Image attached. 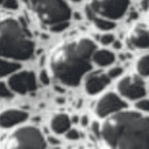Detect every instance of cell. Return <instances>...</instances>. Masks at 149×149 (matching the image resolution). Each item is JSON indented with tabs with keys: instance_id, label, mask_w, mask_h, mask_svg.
I'll return each instance as SVG.
<instances>
[{
	"instance_id": "1",
	"label": "cell",
	"mask_w": 149,
	"mask_h": 149,
	"mask_svg": "<svg viewBox=\"0 0 149 149\" xmlns=\"http://www.w3.org/2000/svg\"><path fill=\"white\" fill-rule=\"evenodd\" d=\"M100 136L109 149H149V118L121 109L105 118Z\"/></svg>"
},
{
	"instance_id": "2",
	"label": "cell",
	"mask_w": 149,
	"mask_h": 149,
	"mask_svg": "<svg viewBox=\"0 0 149 149\" xmlns=\"http://www.w3.org/2000/svg\"><path fill=\"white\" fill-rule=\"evenodd\" d=\"M95 44L85 37L59 44L50 56V71L64 85H79L83 76L92 69V55Z\"/></svg>"
},
{
	"instance_id": "3",
	"label": "cell",
	"mask_w": 149,
	"mask_h": 149,
	"mask_svg": "<svg viewBox=\"0 0 149 149\" xmlns=\"http://www.w3.org/2000/svg\"><path fill=\"white\" fill-rule=\"evenodd\" d=\"M35 45L24 27L15 19L0 20V56L17 61L29 59Z\"/></svg>"
},
{
	"instance_id": "4",
	"label": "cell",
	"mask_w": 149,
	"mask_h": 149,
	"mask_svg": "<svg viewBox=\"0 0 149 149\" xmlns=\"http://www.w3.org/2000/svg\"><path fill=\"white\" fill-rule=\"evenodd\" d=\"M45 140L41 130L33 126L15 129L8 135L3 149H45Z\"/></svg>"
},
{
	"instance_id": "5",
	"label": "cell",
	"mask_w": 149,
	"mask_h": 149,
	"mask_svg": "<svg viewBox=\"0 0 149 149\" xmlns=\"http://www.w3.org/2000/svg\"><path fill=\"white\" fill-rule=\"evenodd\" d=\"M31 7L44 24L65 22L71 17V9L65 0H38Z\"/></svg>"
},
{
	"instance_id": "6",
	"label": "cell",
	"mask_w": 149,
	"mask_h": 149,
	"mask_svg": "<svg viewBox=\"0 0 149 149\" xmlns=\"http://www.w3.org/2000/svg\"><path fill=\"white\" fill-rule=\"evenodd\" d=\"M87 6L98 16L118 20L128 10L129 0H88Z\"/></svg>"
},
{
	"instance_id": "7",
	"label": "cell",
	"mask_w": 149,
	"mask_h": 149,
	"mask_svg": "<svg viewBox=\"0 0 149 149\" xmlns=\"http://www.w3.org/2000/svg\"><path fill=\"white\" fill-rule=\"evenodd\" d=\"M119 93L130 100L141 99L146 95V86L143 80L137 76H127L123 77L118 83Z\"/></svg>"
},
{
	"instance_id": "8",
	"label": "cell",
	"mask_w": 149,
	"mask_h": 149,
	"mask_svg": "<svg viewBox=\"0 0 149 149\" xmlns=\"http://www.w3.org/2000/svg\"><path fill=\"white\" fill-rule=\"evenodd\" d=\"M127 107L126 102L120 99L119 95H116L113 92H108L100 97L95 104L94 111L95 114L100 118H106L115 112H119L121 109H125Z\"/></svg>"
},
{
	"instance_id": "9",
	"label": "cell",
	"mask_w": 149,
	"mask_h": 149,
	"mask_svg": "<svg viewBox=\"0 0 149 149\" xmlns=\"http://www.w3.org/2000/svg\"><path fill=\"white\" fill-rule=\"evenodd\" d=\"M10 90L14 92L24 94L28 92H33L37 87L36 77L33 71H20L13 72L8 80Z\"/></svg>"
},
{
	"instance_id": "10",
	"label": "cell",
	"mask_w": 149,
	"mask_h": 149,
	"mask_svg": "<svg viewBox=\"0 0 149 149\" xmlns=\"http://www.w3.org/2000/svg\"><path fill=\"white\" fill-rule=\"evenodd\" d=\"M109 80H111V78L101 71L90 72L85 78V83H84L85 90L91 95L97 94L109 84Z\"/></svg>"
},
{
	"instance_id": "11",
	"label": "cell",
	"mask_w": 149,
	"mask_h": 149,
	"mask_svg": "<svg viewBox=\"0 0 149 149\" xmlns=\"http://www.w3.org/2000/svg\"><path fill=\"white\" fill-rule=\"evenodd\" d=\"M129 45L134 48L146 49L149 48V30L142 26H136L130 30L127 38Z\"/></svg>"
},
{
	"instance_id": "12",
	"label": "cell",
	"mask_w": 149,
	"mask_h": 149,
	"mask_svg": "<svg viewBox=\"0 0 149 149\" xmlns=\"http://www.w3.org/2000/svg\"><path fill=\"white\" fill-rule=\"evenodd\" d=\"M28 113L21 109H7L0 113V127L9 128L27 120Z\"/></svg>"
},
{
	"instance_id": "13",
	"label": "cell",
	"mask_w": 149,
	"mask_h": 149,
	"mask_svg": "<svg viewBox=\"0 0 149 149\" xmlns=\"http://www.w3.org/2000/svg\"><path fill=\"white\" fill-rule=\"evenodd\" d=\"M71 121L66 114H57L55 115L50 121V127L54 133L56 134H63L70 128Z\"/></svg>"
},
{
	"instance_id": "14",
	"label": "cell",
	"mask_w": 149,
	"mask_h": 149,
	"mask_svg": "<svg viewBox=\"0 0 149 149\" xmlns=\"http://www.w3.org/2000/svg\"><path fill=\"white\" fill-rule=\"evenodd\" d=\"M115 61V56L112 51L102 49V50H94L92 55V62L99 66H107L111 65Z\"/></svg>"
},
{
	"instance_id": "15",
	"label": "cell",
	"mask_w": 149,
	"mask_h": 149,
	"mask_svg": "<svg viewBox=\"0 0 149 149\" xmlns=\"http://www.w3.org/2000/svg\"><path fill=\"white\" fill-rule=\"evenodd\" d=\"M91 21L93 22V24H94L98 29L105 30V31L111 30V29H113V28L115 27L113 20L106 19V17H102V16H98V15H94V16L91 19Z\"/></svg>"
},
{
	"instance_id": "16",
	"label": "cell",
	"mask_w": 149,
	"mask_h": 149,
	"mask_svg": "<svg viewBox=\"0 0 149 149\" xmlns=\"http://www.w3.org/2000/svg\"><path fill=\"white\" fill-rule=\"evenodd\" d=\"M20 69V64L15 62H8L2 58H0V77L10 74Z\"/></svg>"
},
{
	"instance_id": "17",
	"label": "cell",
	"mask_w": 149,
	"mask_h": 149,
	"mask_svg": "<svg viewBox=\"0 0 149 149\" xmlns=\"http://www.w3.org/2000/svg\"><path fill=\"white\" fill-rule=\"evenodd\" d=\"M136 71L140 76H149V55H144L137 59Z\"/></svg>"
},
{
	"instance_id": "18",
	"label": "cell",
	"mask_w": 149,
	"mask_h": 149,
	"mask_svg": "<svg viewBox=\"0 0 149 149\" xmlns=\"http://www.w3.org/2000/svg\"><path fill=\"white\" fill-rule=\"evenodd\" d=\"M69 26V22L65 21V22H58V23H55V24H51L50 26V30L51 31H55V33H59V31H63L64 29H66Z\"/></svg>"
},
{
	"instance_id": "19",
	"label": "cell",
	"mask_w": 149,
	"mask_h": 149,
	"mask_svg": "<svg viewBox=\"0 0 149 149\" xmlns=\"http://www.w3.org/2000/svg\"><path fill=\"white\" fill-rule=\"evenodd\" d=\"M135 107L139 111L142 112H149V100L148 99H141L135 104Z\"/></svg>"
},
{
	"instance_id": "20",
	"label": "cell",
	"mask_w": 149,
	"mask_h": 149,
	"mask_svg": "<svg viewBox=\"0 0 149 149\" xmlns=\"http://www.w3.org/2000/svg\"><path fill=\"white\" fill-rule=\"evenodd\" d=\"M12 95H13L12 91L2 81H0V98L7 99V98H12Z\"/></svg>"
},
{
	"instance_id": "21",
	"label": "cell",
	"mask_w": 149,
	"mask_h": 149,
	"mask_svg": "<svg viewBox=\"0 0 149 149\" xmlns=\"http://www.w3.org/2000/svg\"><path fill=\"white\" fill-rule=\"evenodd\" d=\"M2 6L7 9H17L19 3H17L16 0H3Z\"/></svg>"
},
{
	"instance_id": "22",
	"label": "cell",
	"mask_w": 149,
	"mask_h": 149,
	"mask_svg": "<svg viewBox=\"0 0 149 149\" xmlns=\"http://www.w3.org/2000/svg\"><path fill=\"white\" fill-rule=\"evenodd\" d=\"M114 41V36L112 34H104L101 37H100V42L105 45H108V44H112Z\"/></svg>"
},
{
	"instance_id": "23",
	"label": "cell",
	"mask_w": 149,
	"mask_h": 149,
	"mask_svg": "<svg viewBox=\"0 0 149 149\" xmlns=\"http://www.w3.org/2000/svg\"><path fill=\"white\" fill-rule=\"evenodd\" d=\"M121 73H122V68L115 66V68H112V69L108 71L107 76H108L109 78H116V77H119Z\"/></svg>"
},
{
	"instance_id": "24",
	"label": "cell",
	"mask_w": 149,
	"mask_h": 149,
	"mask_svg": "<svg viewBox=\"0 0 149 149\" xmlns=\"http://www.w3.org/2000/svg\"><path fill=\"white\" fill-rule=\"evenodd\" d=\"M65 136H66V139H69V140H78L79 139V133L76 130V129H68L66 132H65Z\"/></svg>"
},
{
	"instance_id": "25",
	"label": "cell",
	"mask_w": 149,
	"mask_h": 149,
	"mask_svg": "<svg viewBox=\"0 0 149 149\" xmlns=\"http://www.w3.org/2000/svg\"><path fill=\"white\" fill-rule=\"evenodd\" d=\"M40 80L43 83V84H49V76L45 70H42L41 73H40Z\"/></svg>"
},
{
	"instance_id": "26",
	"label": "cell",
	"mask_w": 149,
	"mask_h": 149,
	"mask_svg": "<svg viewBox=\"0 0 149 149\" xmlns=\"http://www.w3.org/2000/svg\"><path fill=\"white\" fill-rule=\"evenodd\" d=\"M92 132L95 134V136L97 137H99L100 136V126H99V123L98 122H93L92 123Z\"/></svg>"
},
{
	"instance_id": "27",
	"label": "cell",
	"mask_w": 149,
	"mask_h": 149,
	"mask_svg": "<svg viewBox=\"0 0 149 149\" xmlns=\"http://www.w3.org/2000/svg\"><path fill=\"white\" fill-rule=\"evenodd\" d=\"M112 45L114 47V49H120V48H121V43H120L119 41H115V40L113 41V43H112Z\"/></svg>"
},
{
	"instance_id": "28",
	"label": "cell",
	"mask_w": 149,
	"mask_h": 149,
	"mask_svg": "<svg viewBox=\"0 0 149 149\" xmlns=\"http://www.w3.org/2000/svg\"><path fill=\"white\" fill-rule=\"evenodd\" d=\"M149 7V0H143L142 1V8L143 9H147Z\"/></svg>"
},
{
	"instance_id": "29",
	"label": "cell",
	"mask_w": 149,
	"mask_h": 149,
	"mask_svg": "<svg viewBox=\"0 0 149 149\" xmlns=\"http://www.w3.org/2000/svg\"><path fill=\"white\" fill-rule=\"evenodd\" d=\"M81 125H87V116H83L81 118Z\"/></svg>"
},
{
	"instance_id": "30",
	"label": "cell",
	"mask_w": 149,
	"mask_h": 149,
	"mask_svg": "<svg viewBox=\"0 0 149 149\" xmlns=\"http://www.w3.org/2000/svg\"><path fill=\"white\" fill-rule=\"evenodd\" d=\"M37 1H38V0H29V3H30V5L33 6V5H35V3L37 2Z\"/></svg>"
},
{
	"instance_id": "31",
	"label": "cell",
	"mask_w": 149,
	"mask_h": 149,
	"mask_svg": "<svg viewBox=\"0 0 149 149\" xmlns=\"http://www.w3.org/2000/svg\"><path fill=\"white\" fill-rule=\"evenodd\" d=\"M71 1H76V2H78V1H80V0H71Z\"/></svg>"
},
{
	"instance_id": "32",
	"label": "cell",
	"mask_w": 149,
	"mask_h": 149,
	"mask_svg": "<svg viewBox=\"0 0 149 149\" xmlns=\"http://www.w3.org/2000/svg\"><path fill=\"white\" fill-rule=\"evenodd\" d=\"M23 1H24V2H29V0H23Z\"/></svg>"
},
{
	"instance_id": "33",
	"label": "cell",
	"mask_w": 149,
	"mask_h": 149,
	"mask_svg": "<svg viewBox=\"0 0 149 149\" xmlns=\"http://www.w3.org/2000/svg\"><path fill=\"white\" fill-rule=\"evenodd\" d=\"M2 2H3V0H0V5H1V3H2Z\"/></svg>"
}]
</instances>
